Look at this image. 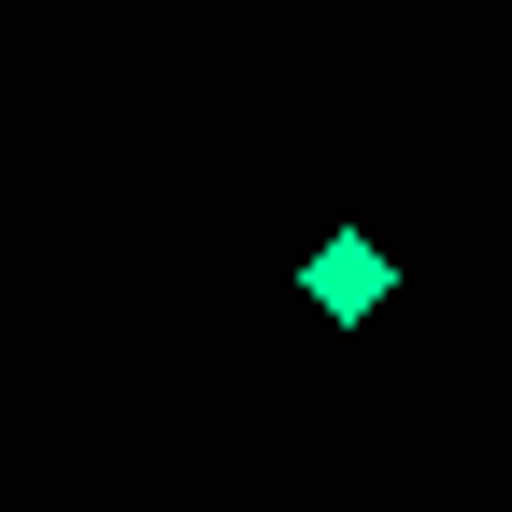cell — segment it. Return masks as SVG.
Instances as JSON below:
<instances>
[{
  "mask_svg": "<svg viewBox=\"0 0 512 512\" xmlns=\"http://www.w3.org/2000/svg\"><path fill=\"white\" fill-rule=\"evenodd\" d=\"M299 285H313V313H342V328H356V313H384V285H399V271H384V242H370V228H328Z\"/></svg>",
  "mask_w": 512,
  "mask_h": 512,
  "instance_id": "cell-1",
  "label": "cell"
}]
</instances>
